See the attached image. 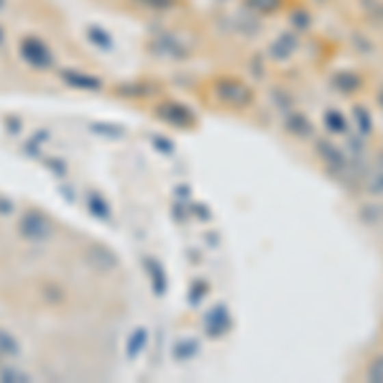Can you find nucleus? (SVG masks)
I'll return each instance as SVG.
<instances>
[{
	"label": "nucleus",
	"instance_id": "obj_1",
	"mask_svg": "<svg viewBox=\"0 0 383 383\" xmlns=\"http://www.w3.org/2000/svg\"><path fill=\"white\" fill-rule=\"evenodd\" d=\"M18 233L23 235L26 240H49L51 238V233H54V225L49 220L47 215H41V212H23V217L18 220Z\"/></svg>",
	"mask_w": 383,
	"mask_h": 383
},
{
	"label": "nucleus",
	"instance_id": "obj_2",
	"mask_svg": "<svg viewBox=\"0 0 383 383\" xmlns=\"http://www.w3.org/2000/svg\"><path fill=\"white\" fill-rule=\"evenodd\" d=\"M21 54L23 59L34 64V67L44 69L51 64V54H49V49L38 41V38H23V44H21Z\"/></svg>",
	"mask_w": 383,
	"mask_h": 383
},
{
	"label": "nucleus",
	"instance_id": "obj_3",
	"mask_svg": "<svg viewBox=\"0 0 383 383\" xmlns=\"http://www.w3.org/2000/svg\"><path fill=\"white\" fill-rule=\"evenodd\" d=\"M18 340L5 330H0V355H18Z\"/></svg>",
	"mask_w": 383,
	"mask_h": 383
},
{
	"label": "nucleus",
	"instance_id": "obj_4",
	"mask_svg": "<svg viewBox=\"0 0 383 383\" xmlns=\"http://www.w3.org/2000/svg\"><path fill=\"white\" fill-rule=\"evenodd\" d=\"M0 381H29V375L21 373V371H3V373H0Z\"/></svg>",
	"mask_w": 383,
	"mask_h": 383
}]
</instances>
